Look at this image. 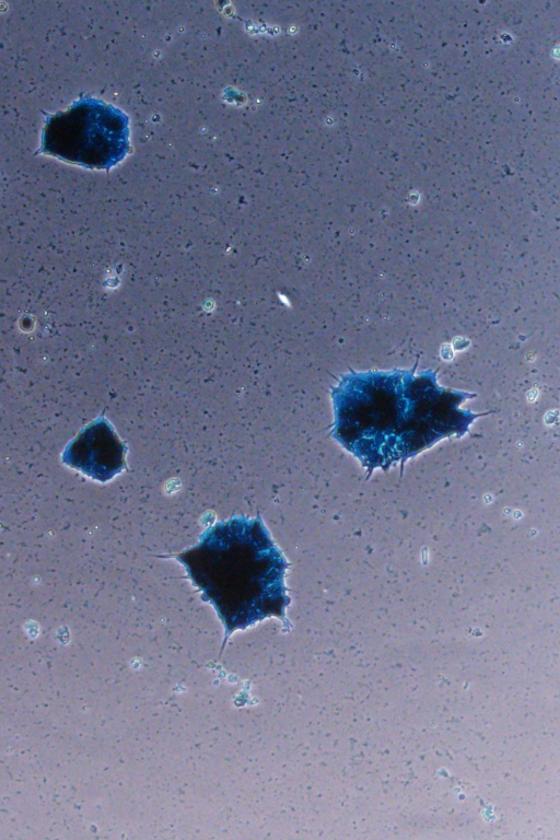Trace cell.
<instances>
[{"label":"cell","instance_id":"cell-4","mask_svg":"<svg viewBox=\"0 0 560 840\" xmlns=\"http://www.w3.org/2000/svg\"><path fill=\"white\" fill-rule=\"evenodd\" d=\"M126 443L101 415L66 445L61 460L86 477L106 482L127 469Z\"/></svg>","mask_w":560,"mask_h":840},{"label":"cell","instance_id":"cell-3","mask_svg":"<svg viewBox=\"0 0 560 840\" xmlns=\"http://www.w3.org/2000/svg\"><path fill=\"white\" fill-rule=\"evenodd\" d=\"M129 117L102 100L82 96L48 115L38 152L89 170H109L130 150Z\"/></svg>","mask_w":560,"mask_h":840},{"label":"cell","instance_id":"cell-1","mask_svg":"<svg viewBox=\"0 0 560 840\" xmlns=\"http://www.w3.org/2000/svg\"><path fill=\"white\" fill-rule=\"evenodd\" d=\"M350 370L330 389V435L359 459L368 477L400 464L443 439L469 432L486 413L460 408L476 394L439 384L436 371Z\"/></svg>","mask_w":560,"mask_h":840},{"label":"cell","instance_id":"cell-2","mask_svg":"<svg viewBox=\"0 0 560 840\" xmlns=\"http://www.w3.org/2000/svg\"><path fill=\"white\" fill-rule=\"evenodd\" d=\"M174 558L215 608L225 638L266 618L285 616L290 605L285 557L260 517L232 516L206 528L196 545Z\"/></svg>","mask_w":560,"mask_h":840}]
</instances>
